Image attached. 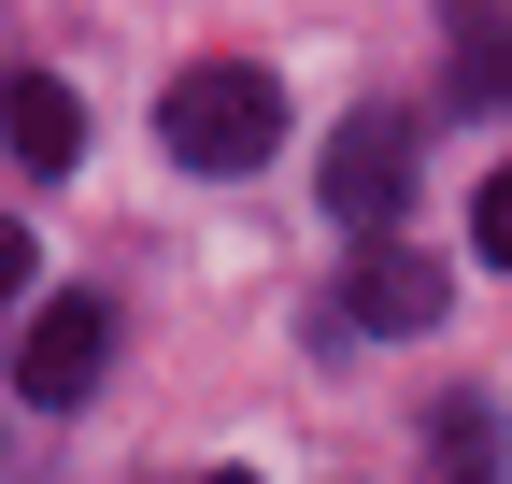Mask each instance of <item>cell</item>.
I'll use <instances>...</instances> for the list:
<instances>
[{
    "instance_id": "1",
    "label": "cell",
    "mask_w": 512,
    "mask_h": 484,
    "mask_svg": "<svg viewBox=\"0 0 512 484\" xmlns=\"http://www.w3.org/2000/svg\"><path fill=\"white\" fill-rule=\"evenodd\" d=\"M157 143H171L185 171H256V157L285 143V86L256 72V57H200V72H171Z\"/></svg>"
},
{
    "instance_id": "2",
    "label": "cell",
    "mask_w": 512,
    "mask_h": 484,
    "mask_svg": "<svg viewBox=\"0 0 512 484\" xmlns=\"http://www.w3.org/2000/svg\"><path fill=\"white\" fill-rule=\"evenodd\" d=\"M100 356H114V299H86V285H57L43 314H29V342H15V399H29V413H57V399H86V385H100Z\"/></svg>"
},
{
    "instance_id": "3",
    "label": "cell",
    "mask_w": 512,
    "mask_h": 484,
    "mask_svg": "<svg viewBox=\"0 0 512 484\" xmlns=\"http://www.w3.org/2000/svg\"><path fill=\"white\" fill-rule=\"evenodd\" d=\"M399 200H413V129H399V114H356V129L328 143V214L342 228H384Z\"/></svg>"
},
{
    "instance_id": "4",
    "label": "cell",
    "mask_w": 512,
    "mask_h": 484,
    "mask_svg": "<svg viewBox=\"0 0 512 484\" xmlns=\"http://www.w3.org/2000/svg\"><path fill=\"white\" fill-rule=\"evenodd\" d=\"M342 314L356 328H441V271L413 257V242H370V257L342 271Z\"/></svg>"
},
{
    "instance_id": "5",
    "label": "cell",
    "mask_w": 512,
    "mask_h": 484,
    "mask_svg": "<svg viewBox=\"0 0 512 484\" xmlns=\"http://www.w3.org/2000/svg\"><path fill=\"white\" fill-rule=\"evenodd\" d=\"M0 129H15V171H72V157H86V100L57 86V72H15Z\"/></svg>"
},
{
    "instance_id": "6",
    "label": "cell",
    "mask_w": 512,
    "mask_h": 484,
    "mask_svg": "<svg viewBox=\"0 0 512 484\" xmlns=\"http://www.w3.org/2000/svg\"><path fill=\"white\" fill-rule=\"evenodd\" d=\"M427 470H441V484H498V470H512V428H498L484 399H456V413L427 428Z\"/></svg>"
},
{
    "instance_id": "7",
    "label": "cell",
    "mask_w": 512,
    "mask_h": 484,
    "mask_svg": "<svg viewBox=\"0 0 512 484\" xmlns=\"http://www.w3.org/2000/svg\"><path fill=\"white\" fill-rule=\"evenodd\" d=\"M456 100H512V15H456Z\"/></svg>"
},
{
    "instance_id": "8",
    "label": "cell",
    "mask_w": 512,
    "mask_h": 484,
    "mask_svg": "<svg viewBox=\"0 0 512 484\" xmlns=\"http://www.w3.org/2000/svg\"><path fill=\"white\" fill-rule=\"evenodd\" d=\"M470 242H484L498 271H512V171H484V200H470Z\"/></svg>"
},
{
    "instance_id": "9",
    "label": "cell",
    "mask_w": 512,
    "mask_h": 484,
    "mask_svg": "<svg viewBox=\"0 0 512 484\" xmlns=\"http://www.w3.org/2000/svg\"><path fill=\"white\" fill-rule=\"evenodd\" d=\"M214 484H256V470H214Z\"/></svg>"
}]
</instances>
